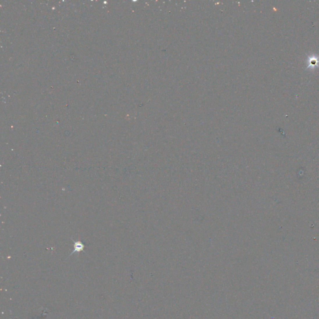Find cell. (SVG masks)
<instances>
[{"instance_id":"6da1fadb","label":"cell","mask_w":319,"mask_h":319,"mask_svg":"<svg viewBox=\"0 0 319 319\" xmlns=\"http://www.w3.org/2000/svg\"><path fill=\"white\" fill-rule=\"evenodd\" d=\"M73 241H74V250L72 252V253L69 255V256L72 255L74 253H75V252H79L84 251V247H85V246H84V244L81 241H75L74 240Z\"/></svg>"}]
</instances>
